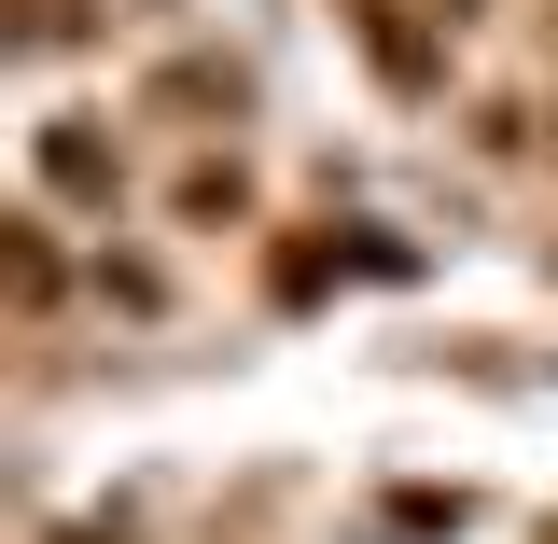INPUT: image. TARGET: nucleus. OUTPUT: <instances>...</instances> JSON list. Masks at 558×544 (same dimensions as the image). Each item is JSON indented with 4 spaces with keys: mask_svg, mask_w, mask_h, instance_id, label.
Here are the masks:
<instances>
[{
    "mask_svg": "<svg viewBox=\"0 0 558 544\" xmlns=\"http://www.w3.org/2000/svg\"><path fill=\"white\" fill-rule=\"evenodd\" d=\"M43 168H57L70 196H98V182H112V154H98V140H84V126H57V154H43Z\"/></svg>",
    "mask_w": 558,
    "mask_h": 544,
    "instance_id": "obj_1",
    "label": "nucleus"
}]
</instances>
